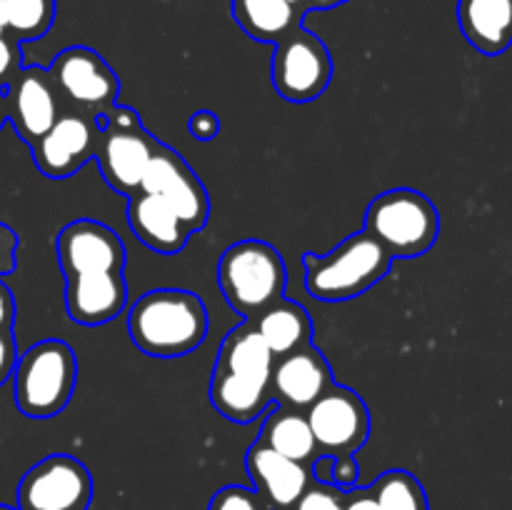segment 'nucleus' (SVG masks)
<instances>
[{"label":"nucleus","mask_w":512,"mask_h":510,"mask_svg":"<svg viewBox=\"0 0 512 510\" xmlns=\"http://www.w3.org/2000/svg\"><path fill=\"white\" fill-rule=\"evenodd\" d=\"M128 333L150 358H183L208 335V310L190 290H150L130 308Z\"/></svg>","instance_id":"f257e3e1"},{"label":"nucleus","mask_w":512,"mask_h":510,"mask_svg":"<svg viewBox=\"0 0 512 510\" xmlns=\"http://www.w3.org/2000/svg\"><path fill=\"white\" fill-rule=\"evenodd\" d=\"M390 258L383 245L370 233L350 235L328 255H303L305 288L313 298L325 303H343L360 298L365 290L388 275Z\"/></svg>","instance_id":"f03ea898"},{"label":"nucleus","mask_w":512,"mask_h":510,"mask_svg":"<svg viewBox=\"0 0 512 510\" xmlns=\"http://www.w3.org/2000/svg\"><path fill=\"white\" fill-rule=\"evenodd\" d=\"M15 405L33 420L63 413L78 383V360L63 340H43L18 355L13 370Z\"/></svg>","instance_id":"7ed1b4c3"},{"label":"nucleus","mask_w":512,"mask_h":510,"mask_svg":"<svg viewBox=\"0 0 512 510\" xmlns=\"http://www.w3.org/2000/svg\"><path fill=\"white\" fill-rule=\"evenodd\" d=\"M365 233L373 235L390 258H420L438 240L440 213L420 190H385L365 210Z\"/></svg>","instance_id":"20e7f679"},{"label":"nucleus","mask_w":512,"mask_h":510,"mask_svg":"<svg viewBox=\"0 0 512 510\" xmlns=\"http://www.w3.org/2000/svg\"><path fill=\"white\" fill-rule=\"evenodd\" d=\"M285 260L275 245L240 240L218 263V283L225 300L243 318H255L285 293Z\"/></svg>","instance_id":"39448f33"},{"label":"nucleus","mask_w":512,"mask_h":510,"mask_svg":"<svg viewBox=\"0 0 512 510\" xmlns=\"http://www.w3.org/2000/svg\"><path fill=\"white\" fill-rule=\"evenodd\" d=\"M98 128L95 160L105 183L118 193L133 195L140 190V180L158 148V140L143 128L140 115L125 105H113L98 115Z\"/></svg>","instance_id":"423d86ee"},{"label":"nucleus","mask_w":512,"mask_h":510,"mask_svg":"<svg viewBox=\"0 0 512 510\" xmlns=\"http://www.w3.org/2000/svg\"><path fill=\"white\" fill-rule=\"evenodd\" d=\"M270 78L275 90L290 103L318 100L333 78V58L328 45L300 25L280 43H275Z\"/></svg>","instance_id":"0eeeda50"},{"label":"nucleus","mask_w":512,"mask_h":510,"mask_svg":"<svg viewBox=\"0 0 512 510\" xmlns=\"http://www.w3.org/2000/svg\"><path fill=\"white\" fill-rule=\"evenodd\" d=\"M48 75L58 98H63L73 110L93 115V118L113 108L118 100V75L105 63L103 55L85 45H73L55 55Z\"/></svg>","instance_id":"6e6552de"},{"label":"nucleus","mask_w":512,"mask_h":510,"mask_svg":"<svg viewBox=\"0 0 512 510\" xmlns=\"http://www.w3.org/2000/svg\"><path fill=\"white\" fill-rule=\"evenodd\" d=\"M90 500V470L65 453L35 463L18 485V510H88Z\"/></svg>","instance_id":"1a4fd4ad"},{"label":"nucleus","mask_w":512,"mask_h":510,"mask_svg":"<svg viewBox=\"0 0 512 510\" xmlns=\"http://www.w3.org/2000/svg\"><path fill=\"white\" fill-rule=\"evenodd\" d=\"M320 455H355L370 435L365 400L345 385L330 383L305 410Z\"/></svg>","instance_id":"9d476101"},{"label":"nucleus","mask_w":512,"mask_h":510,"mask_svg":"<svg viewBox=\"0 0 512 510\" xmlns=\"http://www.w3.org/2000/svg\"><path fill=\"white\" fill-rule=\"evenodd\" d=\"M140 190L155 195L165 205L173 208V213L190 228V233L203 230L210 215L208 190L200 183L198 175L193 173L183 155L168 145L158 143L148 168H145Z\"/></svg>","instance_id":"9b49d317"},{"label":"nucleus","mask_w":512,"mask_h":510,"mask_svg":"<svg viewBox=\"0 0 512 510\" xmlns=\"http://www.w3.org/2000/svg\"><path fill=\"white\" fill-rule=\"evenodd\" d=\"M98 140V118L70 108L60 113L53 128L40 135L30 145V150H33L35 165H38L45 178L63 180L78 173L85 163L95 158Z\"/></svg>","instance_id":"f8f14e48"},{"label":"nucleus","mask_w":512,"mask_h":510,"mask_svg":"<svg viewBox=\"0 0 512 510\" xmlns=\"http://www.w3.org/2000/svg\"><path fill=\"white\" fill-rule=\"evenodd\" d=\"M58 260L65 278L85 273H123L125 245L113 228L98 220L80 218L60 230Z\"/></svg>","instance_id":"ddd939ff"},{"label":"nucleus","mask_w":512,"mask_h":510,"mask_svg":"<svg viewBox=\"0 0 512 510\" xmlns=\"http://www.w3.org/2000/svg\"><path fill=\"white\" fill-rule=\"evenodd\" d=\"M3 93L8 120L13 123L20 140H25L28 145L48 133L63 113L48 70L38 68V65L20 68L15 78L5 85Z\"/></svg>","instance_id":"4468645a"},{"label":"nucleus","mask_w":512,"mask_h":510,"mask_svg":"<svg viewBox=\"0 0 512 510\" xmlns=\"http://www.w3.org/2000/svg\"><path fill=\"white\" fill-rule=\"evenodd\" d=\"M333 383V370L315 345H303L293 353L275 358L270 390L285 408L308 410L323 390Z\"/></svg>","instance_id":"2eb2a0df"},{"label":"nucleus","mask_w":512,"mask_h":510,"mask_svg":"<svg viewBox=\"0 0 512 510\" xmlns=\"http://www.w3.org/2000/svg\"><path fill=\"white\" fill-rule=\"evenodd\" d=\"M245 468L260 498L270 510H290L298 503L300 495L313 483V473L308 465L295 463L285 455L275 453L265 443H253L245 455Z\"/></svg>","instance_id":"dca6fc26"},{"label":"nucleus","mask_w":512,"mask_h":510,"mask_svg":"<svg viewBox=\"0 0 512 510\" xmlns=\"http://www.w3.org/2000/svg\"><path fill=\"white\" fill-rule=\"evenodd\" d=\"M128 303L123 273H85L65 278V308L80 325H103L118 318Z\"/></svg>","instance_id":"f3484780"},{"label":"nucleus","mask_w":512,"mask_h":510,"mask_svg":"<svg viewBox=\"0 0 512 510\" xmlns=\"http://www.w3.org/2000/svg\"><path fill=\"white\" fill-rule=\"evenodd\" d=\"M128 225L140 243L163 255L180 253L190 238V228L173 213V208L145 190L128 195Z\"/></svg>","instance_id":"a211bd4d"},{"label":"nucleus","mask_w":512,"mask_h":510,"mask_svg":"<svg viewBox=\"0 0 512 510\" xmlns=\"http://www.w3.org/2000/svg\"><path fill=\"white\" fill-rule=\"evenodd\" d=\"M465 40L483 55H500L512 45V0H458Z\"/></svg>","instance_id":"6ab92c4d"},{"label":"nucleus","mask_w":512,"mask_h":510,"mask_svg":"<svg viewBox=\"0 0 512 510\" xmlns=\"http://www.w3.org/2000/svg\"><path fill=\"white\" fill-rule=\"evenodd\" d=\"M273 365H275V355L270 353L265 340L260 338V333L248 320V323H243L240 328L230 330V333L225 335L213 370L235 375V378H245V380H255V383L270 385Z\"/></svg>","instance_id":"aec40b11"},{"label":"nucleus","mask_w":512,"mask_h":510,"mask_svg":"<svg viewBox=\"0 0 512 510\" xmlns=\"http://www.w3.org/2000/svg\"><path fill=\"white\" fill-rule=\"evenodd\" d=\"M253 328L258 330L260 338L270 348L275 358L293 353V350L303 348L310 343L313 335V325H310L308 310L295 300H275L265 310H260L255 318H250Z\"/></svg>","instance_id":"412c9836"},{"label":"nucleus","mask_w":512,"mask_h":510,"mask_svg":"<svg viewBox=\"0 0 512 510\" xmlns=\"http://www.w3.org/2000/svg\"><path fill=\"white\" fill-rule=\"evenodd\" d=\"M230 10L248 38L273 45L300 28L305 18L290 0H233Z\"/></svg>","instance_id":"4be33fe9"},{"label":"nucleus","mask_w":512,"mask_h":510,"mask_svg":"<svg viewBox=\"0 0 512 510\" xmlns=\"http://www.w3.org/2000/svg\"><path fill=\"white\" fill-rule=\"evenodd\" d=\"M210 403L215 405L220 415H225L233 423L245 425L253 423L273 403V390H270V385L213 370V378H210Z\"/></svg>","instance_id":"5701e85b"},{"label":"nucleus","mask_w":512,"mask_h":510,"mask_svg":"<svg viewBox=\"0 0 512 510\" xmlns=\"http://www.w3.org/2000/svg\"><path fill=\"white\" fill-rule=\"evenodd\" d=\"M260 443L303 465H310L320 455L305 413H298L295 408H285V405L268 413L263 430H260Z\"/></svg>","instance_id":"b1692460"},{"label":"nucleus","mask_w":512,"mask_h":510,"mask_svg":"<svg viewBox=\"0 0 512 510\" xmlns=\"http://www.w3.org/2000/svg\"><path fill=\"white\" fill-rule=\"evenodd\" d=\"M380 510H430L428 495L420 480L408 470H388L370 485Z\"/></svg>","instance_id":"393cba45"},{"label":"nucleus","mask_w":512,"mask_h":510,"mask_svg":"<svg viewBox=\"0 0 512 510\" xmlns=\"http://www.w3.org/2000/svg\"><path fill=\"white\" fill-rule=\"evenodd\" d=\"M53 20L55 0H5V33L18 43L43 38Z\"/></svg>","instance_id":"a878e982"},{"label":"nucleus","mask_w":512,"mask_h":510,"mask_svg":"<svg viewBox=\"0 0 512 510\" xmlns=\"http://www.w3.org/2000/svg\"><path fill=\"white\" fill-rule=\"evenodd\" d=\"M310 465H313L310 473L318 483L333 485L338 490L358 488L360 465L355 455H318Z\"/></svg>","instance_id":"bb28decb"},{"label":"nucleus","mask_w":512,"mask_h":510,"mask_svg":"<svg viewBox=\"0 0 512 510\" xmlns=\"http://www.w3.org/2000/svg\"><path fill=\"white\" fill-rule=\"evenodd\" d=\"M208 510H270L268 503L258 495V490L243 485H225L210 500Z\"/></svg>","instance_id":"cd10ccee"},{"label":"nucleus","mask_w":512,"mask_h":510,"mask_svg":"<svg viewBox=\"0 0 512 510\" xmlns=\"http://www.w3.org/2000/svg\"><path fill=\"white\" fill-rule=\"evenodd\" d=\"M290 510H345V490L313 480Z\"/></svg>","instance_id":"c85d7f7f"},{"label":"nucleus","mask_w":512,"mask_h":510,"mask_svg":"<svg viewBox=\"0 0 512 510\" xmlns=\"http://www.w3.org/2000/svg\"><path fill=\"white\" fill-rule=\"evenodd\" d=\"M23 68L20 65V45L18 40L10 38L8 33L0 35V88L10 83L15 78V73Z\"/></svg>","instance_id":"c756f323"},{"label":"nucleus","mask_w":512,"mask_h":510,"mask_svg":"<svg viewBox=\"0 0 512 510\" xmlns=\"http://www.w3.org/2000/svg\"><path fill=\"white\" fill-rule=\"evenodd\" d=\"M18 233L10 225L0 223V275H10L18 265Z\"/></svg>","instance_id":"7c9ffc66"},{"label":"nucleus","mask_w":512,"mask_h":510,"mask_svg":"<svg viewBox=\"0 0 512 510\" xmlns=\"http://www.w3.org/2000/svg\"><path fill=\"white\" fill-rule=\"evenodd\" d=\"M15 360H18V343H15L13 330H5V333H0V385L10 380Z\"/></svg>","instance_id":"2f4dec72"},{"label":"nucleus","mask_w":512,"mask_h":510,"mask_svg":"<svg viewBox=\"0 0 512 510\" xmlns=\"http://www.w3.org/2000/svg\"><path fill=\"white\" fill-rule=\"evenodd\" d=\"M218 130H220L218 118H215L213 113H208V110H203V113H195L193 120H190V133L200 140L215 138V135H218Z\"/></svg>","instance_id":"473e14b6"},{"label":"nucleus","mask_w":512,"mask_h":510,"mask_svg":"<svg viewBox=\"0 0 512 510\" xmlns=\"http://www.w3.org/2000/svg\"><path fill=\"white\" fill-rule=\"evenodd\" d=\"M13 323H15L13 293H10L8 285L0 280V333H5V330H13Z\"/></svg>","instance_id":"72a5a7b5"},{"label":"nucleus","mask_w":512,"mask_h":510,"mask_svg":"<svg viewBox=\"0 0 512 510\" xmlns=\"http://www.w3.org/2000/svg\"><path fill=\"white\" fill-rule=\"evenodd\" d=\"M345 510H380L370 488L345 490Z\"/></svg>","instance_id":"f704fd0d"},{"label":"nucleus","mask_w":512,"mask_h":510,"mask_svg":"<svg viewBox=\"0 0 512 510\" xmlns=\"http://www.w3.org/2000/svg\"><path fill=\"white\" fill-rule=\"evenodd\" d=\"M298 10L303 13H310V10H330V8H338V5L348 3V0H290Z\"/></svg>","instance_id":"c9c22d12"},{"label":"nucleus","mask_w":512,"mask_h":510,"mask_svg":"<svg viewBox=\"0 0 512 510\" xmlns=\"http://www.w3.org/2000/svg\"><path fill=\"white\" fill-rule=\"evenodd\" d=\"M5 120H8V108H5V93L3 88H0V130H3Z\"/></svg>","instance_id":"e433bc0d"},{"label":"nucleus","mask_w":512,"mask_h":510,"mask_svg":"<svg viewBox=\"0 0 512 510\" xmlns=\"http://www.w3.org/2000/svg\"><path fill=\"white\" fill-rule=\"evenodd\" d=\"M0 35H5V0H0Z\"/></svg>","instance_id":"4c0bfd02"},{"label":"nucleus","mask_w":512,"mask_h":510,"mask_svg":"<svg viewBox=\"0 0 512 510\" xmlns=\"http://www.w3.org/2000/svg\"><path fill=\"white\" fill-rule=\"evenodd\" d=\"M0 510H18V508H13V505H3V503H0Z\"/></svg>","instance_id":"58836bf2"}]
</instances>
